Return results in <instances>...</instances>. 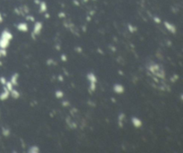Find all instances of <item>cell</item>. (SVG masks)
Segmentation results:
<instances>
[{
	"label": "cell",
	"instance_id": "obj_6",
	"mask_svg": "<svg viewBox=\"0 0 183 153\" xmlns=\"http://www.w3.org/2000/svg\"><path fill=\"white\" fill-rule=\"evenodd\" d=\"M10 97V91L6 88V86H3V91L0 93V100L5 101Z\"/></svg>",
	"mask_w": 183,
	"mask_h": 153
},
{
	"label": "cell",
	"instance_id": "obj_40",
	"mask_svg": "<svg viewBox=\"0 0 183 153\" xmlns=\"http://www.w3.org/2000/svg\"><path fill=\"white\" fill-rule=\"evenodd\" d=\"M0 57H1V53H0Z\"/></svg>",
	"mask_w": 183,
	"mask_h": 153
},
{
	"label": "cell",
	"instance_id": "obj_38",
	"mask_svg": "<svg viewBox=\"0 0 183 153\" xmlns=\"http://www.w3.org/2000/svg\"><path fill=\"white\" fill-rule=\"evenodd\" d=\"M82 1H83V2H84V3H87V2H89V0H82Z\"/></svg>",
	"mask_w": 183,
	"mask_h": 153
},
{
	"label": "cell",
	"instance_id": "obj_26",
	"mask_svg": "<svg viewBox=\"0 0 183 153\" xmlns=\"http://www.w3.org/2000/svg\"><path fill=\"white\" fill-rule=\"evenodd\" d=\"M0 53H1V57H6V55H7L6 49L4 48H0Z\"/></svg>",
	"mask_w": 183,
	"mask_h": 153
},
{
	"label": "cell",
	"instance_id": "obj_29",
	"mask_svg": "<svg viewBox=\"0 0 183 153\" xmlns=\"http://www.w3.org/2000/svg\"><path fill=\"white\" fill-rule=\"evenodd\" d=\"M61 60H62L63 62H67V60H68V58H67V57H66V55H64V54H63V55H61Z\"/></svg>",
	"mask_w": 183,
	"mask_h": 153
},
{
	"label": "cell",
	"instance_id": "obj_37",
	"mask_svg": "<svg viewBox=\"0 0 183 153\" xmlns=\"http://www.w3.org/2000/svg\"><path fill=\"white\" fill-rule=\"evenodd\" d=\"M111 47V50H113V52H115V51H116V49H115V47Z\"/></svg>",
	"mask_w": 183,
	"mask_h": 153
},
{
	"label": "cell",
	"instance_id": "obj_21",
	"mask_svg": "<svg viewBox=\"0 0 183 153\" xmlns=\"http://www.w3.org/2000/svg\"><path fill=\"white\" fill-rule=\"evenodd\" d=\"M11 133V131H10L9 128H5V127H2V135L5 136V137H8Z\"/></svg>",
	"mask_w": 183,
	"mask_h": 153
},
{
	"label": "cell",
	"instance_id": "obj_36",
	"mask_svg": "<svg viewBox=\"0 0 183 153\" xmlns=\"http://www.w3.org/2000/svg\"><path fill=\"white\" fill-rule=\"evenodd\" d=\"M45 17H46V18H49V17H50V14H49V13H47V12H46V13H45Z\"/></svg>",
	"mask_w": 183,
	"mask_h": 153
},
{
	"label": "cell",
	"instance_id": "obj_16",
	"mask_svg": "<svg viewBox=\"0 0 183 153\" xmlns=\"http://www.w3.org/2000/svg\"><path fill=\"white\" fill-rule=\"evenodd\" d=\"M10 95H11V97L13 99H18L20 98V92L15 89H13L10 91Z\"/></svg>",
	"mask_w": 183,
	"mask_h": 153
},
{
	"label": "cell",
	"instance_id": "obj_5",
	"mask_svg": "<svg viewBox=\"0 0 183 153\" xmlns=\"http://www.w3.org/2000/svg\"><path fill=\"white\" fill-rule=\"evenodd\" d=\"M161 68V66L159 65L158 64H155V63H152V64H149L148 66H147V69L152 74H155L157 71Z\"/></svg>",
	"mask_w": 183,
	"mask_h": 153
},
{
	"label": "cell",
	"instance_id": "obj_11",
	"mask_svg": "<svg viewBox=\"0 0 183 153\" xmlns=\"http://www.w3.org/2000/svg\"><path fill=\"white\" fill-rule=\"evenodd\" d=\"M126 117L124 113H120L118 115V126L120 128H123V122H124V119Z\"/></svg>",
	"mask_w": 183,
	"mask_h": 153
},
{
	"label": "cell",
	"instance_id": "obj_2",
	"mask_svg": "<svg viewBox=\"0 0 183 153\" xmlns=\"http://www.w3.org/2000/svg\"><path fill=\"white\" fill-rule=\"evenodd\" d=\"M164 27H165V29L168 30L169 32H171L172 34H176V32H177V28H176V26L174 24H172V23H170V22H168V21H164Z\"/></svg>",
	"mask_w": 183,
	"mask_h": 153
},
{
	"label": "cell",
	"instance_id": "obj_4",
	"mask_svg": "<svg viewBox=\"0 0 183 153\" xmlns=\"http://www.w3.org/2000/svg\"><path fill=\"white\" fill-rule=\"evenodd\" d=\"M131 124L133 125V126L137 129L140 128V127H142V125H143L142 120L140 118H138V117H137V116H132L131 117Z\"/></svg>",
	"mask_w": 183,
	"mask_h": 153
},
{
	"label": "cell",
	"instance_id": "obj_14",
	"mask_svg": "<svg viewBox=\"0 0 183 153\" xmlns=\"http://www.w3.org/2000/svg\"><path fill=\"white\" fill-rule=\"evenodd\" d=\"M154 75H155V77L160 78V79H165V72H164V70L162 67H161Z\"/></svg>",
	"mask_w": 183,
	"mask_h": 153
},
{
	"label": "cell",
	"instance_id": "obj_12",
	"mask_svg": "<svg viewBox=\"0 0 183 153\" xmlns=\"http://www.w3.org/2000/svg\"><path fill=\"white\" fill-rule=\"evenodd\" d=\"M19 74L18 73H14L13 75L11 76L10 81L13 83V86H18V79H19Z\"/></svg>",
	"mask_w": 183,
	"mask_h": 153
},
{
	"label": "cell",
	"instance_id": "obj_30",
	"mask_svg": "<svg viewBox=\"0 0 183 153\" xmlns=\"http://www.w3.org/2000/svg\"><path fill=\"white\" fill-rule=\"evenodd\" d=\"M74 49H75L76 52H78V53H79V54L83 52V49H82V47H76Z\"/></svg>",
	"mask_w": 183,
	"mask_h": 153
},
{
	"label": "cell",
	"instance_id": "obj_25",
	"mask_svg": "<svg viewBox=\"0 0 183 153\" xmlns=\"http://www.w3.org/2000/svg\"><path fill=\"white\" fill-rule=\"evenodd\" d=\"M26 20L30 22H35V17L32 15H26Z\"/></svg>",
	"mask_w": 183,
	"mask_h": 153
},
{
	"label": "cell",
	"instance_id": "obj_10",
	"mask_svg": "<svg viewBox=\"0 0 183 153\" xmlns=\"http://www.w3.org/2000/svg\"><path fill=\"white\" fill-rule=\"evenodd\" d=\"M87 79L89 82H95V83H97V77L96 76V74L94 73L90 72L87 74Z\"/></svg>",
	"mask_w": 183,
	"mask_h": 153
},
{
	"label": "cell",
	"instance_id": "obj_23",
	"mask_svg": "<svg viewBox=\"0 0 183 153\" xmlns=\"http://www.w3.org/2000/svg\"><path fill=\"white\" fill-rule=\"evenodd\" d=\"M57 63L55 60H53L52 58H49L47 60V65H52V64H56Z\"/></svg>",
	"mask_w": 183,
	"mask_h": 153
},
{
	"label": "cell",
	"instance_id": "obj_20",
	"mask_svg": "<svg viewBox=\"0 0 183 153\" xmlns=\"http://www.w3.org/2000/svg\"><path fill=\"white\" fill-rule=\"evenodd\" d=\"M55 98H64V91H60V90H58V91H55Z\"/></svg>",
	"mask_w": 183,
	"mask_h": 153
},
{
	"label": "cell",
	"instance_id": "obj_9",
	"mask_svg": "<svg viewBox=\"0 0 183 153\" xmlns=\"http://www.w3.org/2000/svg\"><path fill=\"white\" fill-rule=\"evenodd\" d=\"M10 45V40H6L5 38L0 37V48H4L6 49Z\"/></svg>",
	"mask_w": 183,
	"mask_h": 153
},
{
	"label": "cell",
	"instance_id": "obj_15",
	"mask_svg": "<svg viewBox=\"0 0 183 153\" xmlns=\"http://www.w3.org/2000/svg\"><path fill=\"white\" fill-rule=\"evenodd\" d=\"M28 152L29 153H39L40 152V149L38 146L37 145H33V146H30L28 149Z\"/></svg>",
	"mask_w": 183,
	"mask_h": 153
},
{
	"label": "cell",
	"instance_id": "obj_41",
	"mask_svg": "<svg viewBox=\"0 0 183 153\" xmlns=\"http://www.w3.org/2000/svg\"><path fill=\"white\" fill-rule=\"evenodd\" d=\"M93 1H96V0H93Z\"/></svg>",
	"mask_w": 183,
	"mask_h": 153
},
{
	"label": "cell",
	"instance_id": "obj_33",
	"mask_svg": "<svg viewBox=\"0 0 183 153\" xmlns=\"http://www.w3.org/2000/svg\"><path fill=\"white\" fill-rule=\"evenodd\" d=\"M58 80L60 81H64V76H63V75H58Z\"/></svg>",
	"mask_w": 183,
	"mask_h": 153
},
{
	"label": "cell",
	"instance_id": "obj_7",
	"mask_svg": "<svg viewBox=\"0 0 183 153\" xmlns=\"http://www.w3.org/2000/svg\"><path fill=\"white\" fill-rule=\"evenodd\" d=\"M0 37H2V38H5V39H6V40H10L11 41L12 40H13V34H12V32L10 31V30H8L7 29H6V30H4L2 31V33H1V36Z\"/></svg>",
	"mask_w": 183,
	"mask_h": 153
},
{
	"label": "cell",
	"instance_id": "obj_13",
	"mask_svg": "<svg viewBox=\"0 0 183 153\" xmlns=\"http://www.w3.org/2000/svg\"><path fill=\"white\" fill-rule=\"evenodd\" d=\"M38 6H39V13H45L47 11V5L45 1H40Z\"/></svg>",
	"mask_w": 183,
	"mask_h": 153
},
{
	"label": "cell",
	"instance_id": "obj_22",
	"mask_svg": "<svg viewBox=\"0 0 183 153\" xmlns=\"http://www.w3.org/2000/svg\"><path fill=\"white\" fill-rule=\"evenodd\" d=\"M4 86H6V89H7L9 91H11L13 89V83H12L10 81H6V85H4Z\"/></svg>",
	"mask_w": 183,
	"mask_h": 153
},
{
	"label": "cell",
	"instance_id": "obj_28",
	"mask_svg": "<svg viewBox=\"0 0 183 153\" xmlns=\"http://www.w3.org/2000/svg\"><path fill=\"white\" fill-rule=\"evenodd\" d=\"M62 105H63V107H64V108H67V107L70 106V102L67 101V100H64V101L62 102Z\"/></svg>",
	"mask_w": 183,
	"mask_h": 153
},
{
	"label": "cell",
	"instance_id": "obj_32",
	"mask_svg": "<svg viewBox=\"0 0 183 153\" xmlns=\"http://www.w3.org/2000/svg\"><path fill=\"white\" fill-rule=\"evenodd\" d=\"M23 8H24V12L26 13H29V8H28V6H23Z\"/></svg>",
	"mask_w": 183,
	"mask_h": 153
},
{
	"label": "cell",
	"instance_id": "obj_24",
	"mask_svg": "<svg viewBox=\"0 0 183 153\" xmlns=\"http://www.w3.org/2000/svg\"><path fill=\"white\" fill-rule=\"evenodd\" d=\"M153 20H154V22H155V23H157V24H159V23H162V20H161V18H160V17H158V16H154Z\"/></svg>",
	"mask_w": 183,
	"mask_h": 153
},
{
	"label": "cell",
	"instance_id": "obj_31",
	"mask_svg": "<svg viewBox=\"0 0 183 153\" xmlns=\"http://www.w3.org/2000/svg\"><path fill=\"white\" fill-rule=\"evenodd\" d=\"M65 13H64V12H60V13H58V17L59 18H65Z\"/></svg>",
	"mask_w": 183,
	"mask_h": 153
},
{
	"label": "cell",
	"instance_id": "obj_3",
	"mask_svg": "<svg viewBox=\"0 0 183 153\" xmlns=\"http://www.w3.org/2000/svg\"><path fill=\"white\" fill-rule=\"evenodd\" d=\"M113 91L116 94H123L125 91V88L123 87V85L121 84V83H115L113 86Z\"/></svg>",
	"mask_w": 183,
	"mask_h": 153
},
{
	"label": "cell",
	"instance_id": "obj_17",
	"mask_svg": "<svg viewBox=\"0 0 183 153\" xmlns=\"http://www.w3.org/2000/svg\"><path fill=\"white\" fill-rule=\"evenodd\" d=\"M127 29H128V30L130 33H134V32H136L137 30H138V28H137L136 26L130 24V23H129V24L127 25Z\"/></svg>",
	"mask_w": 183,
	"mask_h": 153
},
{
	"label": "cell",
	"instance_id": "obj_39",
	"mask_svg": "<svg viewBox=\"0 0 183 153\" xmlns=\"http://www.w3.org/2000/svg\"><path fill=\"white\" fill-rule=\"evenodd\" d=\"M87 20H88V22H89V20H91V18H89V16H88L87 17Z\"/></svg>",
	"mask_w": 183,
	"mask_h": 153
},
{
	"label": "cell",
	"instance_id": "obj_8",
	"mask_svg": "<svg viewBox=\"0 0 183 153\" xmlns=\"http://www.w3.org/2000/svg\"><path fill=\"white\" fill-rule=\"evenodd\" d=\"M16 28H17V30H19V31L27 32L29 30V25L27 24L26 23H20L19 24H17Z\"/></svg>",
	"mask_w": 183,
	"mask_h": 153
},
{
	"label": "cell",
	"instance_id": "obj_27",
	"mask_svg": "<svg viewBox=\"0 0 183 153\" xmlns=\"http://www.w3.org/2000/svg\"><path fill=\"white\" fill-rule=\"evenodd\" d=\"M6 81H6V79L4 77V76H1V77H0V83H1L3 86H4V85H6Z\"/></svg>",
	"mask_w": 183,
	"mask_h": 153
},
{
	"label": "cell",
	"instance_id": "obj_34",
	"mask_svg": "<svg viewBox=\"0 0 183 153\" xmlns=\"http://www.w3.org/2000/svg\"><path fill=\"white\" fill-rule=\"evenodd\" d=\"M3 16H2V14H1V13H0V23H3Z\"/></svg>",
	"mask_w": 183,
	"mask_h": 153
},
{
	"label": "cell",
	"instance_id": "obj_19",
	"mask_svg": "<svg viewBox=\"0 0 183 153\" xmlns=\"http://www.w3.org/2000/svg\"><path fill=\"white\" fill-rule=\"evenodd\" d=\"M96 90V83L95 82H89V93L95 92Z\"/></svg>",
	"mask_w": 183,
	"mask_h": 153
},
{
	"label": "cell",
	"instance_id": "obj_18",
	"mask_svg": "<svg viewBox=\"0 0 183 153\" xmlns=\"http://www.w3.org/2000/svg\"><path fill=\"white\" fill-rule=\"evenodd\" d=\"M66 123L68 124V125L72 129H76V128H77V125H76V124L74 123L73 121H71V119L69 118V117H67V118H66Z\"/></svg>",
	"mask_w": 183,
	"mask_h": 153
},
{
	"label": "cell",
	"instance_id": "obj_1",
	"mask_svg": "<svg viewBox=\"0 0 183 153\" xmlns=\"http://www.w3.org/2000/svg\"><path fill=\"white\" fill-rule=\"evenodd\" d=\"M42 29H43V23L41 22H35L34 23V27H33V30H32V38L34 36H38L42 31Z\"/></svg>",
	"mask_w": 183,
	"mask_h": 153
},
{
	"label": "cell",
	"instance_id": "obj_35",
	"mask_svg": "<svg viewBox=\"0 0 183 153\" xmlns=\"http://www.w3.org/2000/svg\"><path fill=\"white\" fill-rule=\"evenodd\" d=\"M73 4H74V5H76V6H79V2H78V1H75V0H73Z\"/></svg>",
	"mask_w": 183,
	"mask_h": 153
}]
</instances>
